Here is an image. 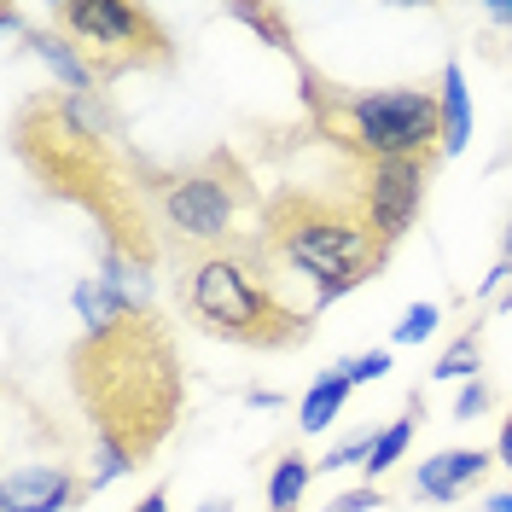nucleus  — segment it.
I'll return each instance as SVG.
<instances>
[{"label":"nucleus","mask_w":512,"mask_h":512,"mask_svg":"<svg viewBox=\"0 0 512 512\" xmlns=\"http://www.w3.org/2000/svg\"><path fill=\"white\" fill-rule=\"evenodd\" d=\"M373 437H379V431H355L350 443H338L332 454H320V472H350V466H367V454H373Z\"/></svg>","instance_id":"obj_20"},{"label":"nucleus","mask_w":512,"mask_h":512,"mask_svg":"<svg viewBox=\"0 0 512 512\" xmlns=\"http://www.w3.org/2000/svg\"><path fill=\"white\" fill-rule=\"evenodd\" d=\"M187 315L227 344L245 350H291L309 338V309H291L268 286L262 251H210L187 268Z\"/></svg>","instance_id":"obj_4"},{"label":"nucleus","mask_w":512,"mask_h":512,"mask_svg":"<svg viewBox=\"0 0 512 512\" xmlns=\"http://www.w3.org/2000/svg\"><path fill=\"white\" fill-rule=\"evenodd\" d=\"M18 152L41 175V187L82 204L105 233V251L128 256L140 268H152V233L140 222V204L128 198V181L117 175V163L105 152V134L82 128L64 105H35L18 123Z\"/></svg>","instance_id":"obj_2"},{"label":"nucleus","mask_w":512,"mask_h":512,"mask_svg":"<svg viewBox=\"0 0 512 512\" xmlns=\"http://www.w3.org/2000/svg\"><path fill=\"white\" fill-rule=\"evenodd\" d=\"M59 30L82 47L94 76H123V70H158L169 64V35L158 30L152 6H123V0H59L53 6Z\"/></svg>","instance_id":"obj_6"},{"label":"nucleus","mask_w":512,"mask_h":512,"mask_svg":"<svg viewBox=\"0 0 512 512\" xmlns=\"http://www.w3.org/2000/svg\"><path fill=\"white\" fill-rule=\"evenodd\" d=\"M373 507H384V495L373 489V483H361V489H350V495H338L326 512H373Z\"/></svg>","instance_id":"obj_23"},{"label":"nucleus","mask_w":512,"mask_h":512,"mask_svg":"<svg viewBox=\"0 0 512 512\" xmlns=\"http://www.w3.org/2000/svg\"><path fill=\"white\" fill-rule=\"evenodd\" d=\"M158 204L169 227L181 233V239H198V245H227L233 239V222H239V210L251 204V181H245V169L239 158H204L198 169H181V175H163L158 181Z\"/></svg>","instance_id":"obj_7"},{"label":"nucleus","mask_w":512,"mask_h":512,"mask_svg":"<svg viewBox=\"0 0 512 512\" xmlns=\"http://www.w3.org/2000/svg\"><path fill=\"white\" fill-rule=\"evenodd\" d=\"M350 390L355 384L344 379V367H326L309 390H303V408H297V431L303 437H315V431H326L332 419L344 414V402H350Z\"/></svg>","instance_id":"obj_13"},{"label":"nucleus","mask_w":512,"mask_h":512,"mask_svg":"<svg viewBox=\"0 0 512 512\" xmlns=\"http://www.w3.org/2000/svg\"><path fill=\"white\" fill-rule=\"evenodd\" d=\"M512 268L507 262H495V268H489V274H483V286H478V297H489V291H501V280H507Z\"/></svg>","instance_id":"obj_26"},{"label":"nucleus","mask_w":512,"mask_h":512,"mask_svg":"<svg viewBox=\"0 0 512 512\" xmlns=\"http://www.w3.org/2000/svg\"><path fill=\"white\" fill-rule=\"evenodd\" d=\"M419 431V396H408V414L396 419V425H384L379 437H373V454H367V478H384L402 454H408V443H414Z\"/></svg>","instance_id":"obj_15"},{"label":"nucleus","mask_w":512,"mask_h":512,"mask_svg":"<svg viewBox=\"0 0 512 512\" xmlns=\"http://www.w3.org/2000/svg\"><path fill=\"white\" fill-rule=\"evenodd\" d=\"M361 204H367V216H373V227H379L384 245H396V239L419 222V204H425V158L367 163Z\"/></svg>","instance_id":"obj_8"},{"label":"nucleus","mask_w":512,"mask_h":512,"mask_svg":"<svg viewBox=\"0 0 512 512\" xmlns=\"http://www.w3.org/2000/svg\"><path fill=\"white\" fill-rule=\"evenodd\" d=\"M134 512H169V495L152 489V495H140V507H134Z\"/></svg>","instance_id":"obj_28"},{"label":"nucleus","mask_w":512,"mask_h":512,"mask_svg":"<svg viewBox=\"0 0 512 512\" xmlns=\"http://www.w3.org/2000/svg\"><path fill=\"white\" fill-rule=\"evenodd\" d=\"M489 466H495V454H483V448H443L414 466V495L419 501H460L472 483H483Z\"/></svg>","instance_id":"obj_10"},{"label":"nucleus","mask_w":512,"mask_h":512,"mask_svg":"<svg viewBox=\"0 0 512 512\" xmlns=\"http://www.w3.org/2000/svg\"><path fill=\"white\" fill-rule=\"evenodd\" d=\"M437 326H443V309H437V303H414L408 315L396 320V332H390V344H425V338H431Z\"/></svg>","instance_id":"obj_18"},{"label":"nucleus","mask_w":512,"mask_h":512,"mask_svg":"<svg viewBox=\"0 0 512 512\" xmlns=\"http://www.w3.org/2000/svg\"><path fill=\"white\" fill-rule=\"evenodd\" d=\"M309 478H315V466H309L303 454H280L274 472H268V512H297Z\"/></svg>","instance_id":"obj_16"},{"label":"nucleus","mask_w":512,"mask_h":512,"mask_svg":"<svg viewBox=\"0 0 512 512\" xmlns=\"http://www.w3.org/2000/svg\"><path fill=\"white\" fill-rule=\"evenodd\" d=\"M88 495V483L64 466H18L0 483V512H70Z\"/></svg>","instance_id":"obj_9"},{"label":"nucleus","mask_w":512,"mask_h":512,"mask_svg":"<svg viewBox=\"0 0 512 512\" xmlns=\"http://www.w3.org/2000/svg\"><path fill=\"white\" fill-rule=\"evenodd\" d=\"M483 507H489V512H512V489H501V495H489Z\"/></svg>","instance_id":"obj_29"},{"label":"nucleus","mask_w":512,"mask_h":512,"mask_svg":"<svg viewBox=\"0 0 512 512\" xmlns=\"http://www.w3.org/2000/svg\"><path fill=\"white\" fill-rule=\"evenodd\" d=\"M262 256H280L291 274H303L315 286L309 315L332 309L338 297L367 286L384 268L390 245L367 216V204H344V198H320V192H280L262 216Z\"/></svg>","instance_id":"obj_3"},{"label":"nucleus","mask_w":512,"mask_h":512,"mask_svg":"<svg viewBox=\"0 0 512 512\" xmlns=\"http://www.w3.org/2000/svg\"><path fill=\"white\" fill-rule=\"evenodd\" d=\"M70 303H76V315H82V326H88V332H105V326H117V320L134 315V309H128L123 297L99 280V274L76 280V286H70Z\"/></svg>","instance_id":"obj_14"},{"label":"nucleus","mask_w":512,"mask_h":512,"mask_svg":"<svg viewBox=\"0 0 512 512\" xmlns=\"http://www.w3.org/2000/svg\"><path fill=\"white\" fill-rule=\"evenodd\" d=\"M495 460L512 472V414H507V425H501V437H495Z\"/></svg>","instance_id":"obj_24"},{"label":"nucleus","mask_w":512,"mask_h":512,"mask_svg":"<svg viewBox=\"0 0 512 512\" xmlns=\"http://www.w3.org/2000/svg\"><path fill=\"white\" fill-rule=\"evenodd\" d=\"M30 53H35L41 64H47L53 76H59L64 88H70V94H99V76H94V64L82 59V47H76L70 35L35 30V35H30Z\"/></svg>","instance_id":"obj_12"},{"label":"nucleus","mask_w":512,"mask_h":512,"mask_svg":"<svg viewBox=\"0 0 512 512\" xmlns=\"http://www.w3.org/2000/svg\"><path fill=\"white\" fill-rule=\"evenodd\" d=\"M478 344H483V326L472 320V326H466V332H460V338H454L443 355H437L431 379H437V384H448V379H460V384L478 379V373H483V350H478Z\"/></svg>","instance_id":"obj_17"},{"label":"nucleus","mask_w":512,"mask_h":512,"mask_svg":"<svg viewBox=\"0 0 512 512\" xmlns=\"http://www.w3.org/2000/svg\"><path fill=\"white\" fill-rule=\"evenodd\" d=\"M233 18H239V24H256L274 47H286L291 59H297V47H291V35H286V12H268V6H233Z\"/></svg>","instance_id":"obj_19"},{"label":"nucleus","mask_w":512,"mask_h":512,"mask_svg":"<svg viewBox=\"0 0 512 512\" xmlns=\"http://www.w3.org/2000/svg\"><path fill=\"white\" fill-rule=\"evenodd\" d=\"M70 379H76V402L94 431V460L82 478L88 495L146 466L187 408L175 344L152 315H128L105 332H88L70 355Z\"/></svg>","instance_id":"obj_1"},{"label":"nucleus","mask_w":512,"mask_h":512,"mask_svg":"<svg viewBox=\"0 0 512 512\" xmlns=\"http://www.w3.org/2000/svg\"><path fill=\"white\" fill-rule=\"evenodd\" d=\"M489 402H495V390L483 379H466L460 384V396H454V419H483L489 414Z\"/></svg>","instance_id":"obj_21"},{"label":"nucleus","mask_w":512,"mask_h":512,"mask_svg":"<svg viewBox=\"0 0 512 512\" xmlns=\"http://www.w3.org/2000/svg\"><path fill=\"white\" fill-rule=\"evenodd\" d=\"M198 512H233V507H227V501H204Z\"/></svg>","instance_id":"obj_31"},{"label":"nucleus","mask_w":512,"mask_h":512,"mask_svg":"<svg viewBox=\"0 0 512 512\" xmlns=\"http://www.w3.org/2000/svg\"><path fill=\"white\" fill-rule=\"evenodd\" d=\"M501 262L512 268V216H507V227H501Z\"/></svg>","instance_id":"obj_30"},{"label":"nucleus","mask_w":512,"mask_h":512,"mask_svg":"<svg viewBox=\"0 0 512 512\" xmlns=\"http://www.w3.org/2000/svg\"><path fill=\"white\" fill-rule=\"evenodd\" d=\"M483 18H489V24H507V30H512V0H489V6H483Z\"/></svg>","instance_id":"obj_25"},{"label":"nucleus","mask_w":512,"mask_h":512,"mask_svg":"<svg viewBox=\"0 0 512 512\" xmlns=\"http://www.w3.org/2000/svg\"><path fill=\"white\" fill-rule=\"evenodd\" d=\"M390 373V350H367V355H350L344 361V379L350 384H373V379H384Z\"/></svg>","instance_id":"obj_22"},{"label":"nucleus","mask_w":512,"mask_h":512,"mask_svg":"<svg viewBox=\"0 0 512 512\" xmlns=\"http://www.w3.org/2000/svg\"><path fill=\"white\" fill-rule=\"evenodd\" d=\"M507 309H512V286H507Z\"/></svg>","instance_id":"obj_32"},{"label":"nucleus","mask_w":512,"mask_h":512,"mask_svg":"<svg viewBox=\"0 0 512 512\" xmlns=\"http://www.w3.org/2000/svg\"><path fill=\"white\" fill-rule=\"evenodd\" d=\"M303 99L315 111L320 134H332L338 146L361 152L367 163L443 152V105H437L431 88H373V94H355V88L315 82L303 70Z\"/></svg>","instance_id":"obj_5"},{"label":"nucleus","mask_w":512,"mask_h":512,"mask_svg":"<svg viewBox=\"0 0 512 512\" xmlns=\"http://www.w3.org/2000/svg\"><path fill=\"white\" fill-rule=\"evenodd\" d=\"M245 402H251V408H274V414H280V390H245Z\"/></svg>","instance_id":"obj_27"},{"label":"nucleus","mask_w":512,"mask_h":512,"mask_svg":"<svg viewBox=\"0 0 512 512\" xmlns=\"http://www.w3.org/2000/svg\"><path fill=\"white\" fill-rule=\"evenodd\" d=\"M437 105H443V158H460V152L472 146V128H478V117H472V88H466V70H460V59L443 64Z\"/></svg>","instance_id":"obj_11"}]
</instances>
